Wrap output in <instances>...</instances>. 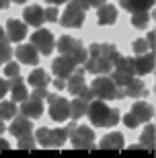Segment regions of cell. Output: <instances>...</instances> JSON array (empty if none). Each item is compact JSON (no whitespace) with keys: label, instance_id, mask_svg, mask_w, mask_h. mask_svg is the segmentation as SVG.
<instances>
[{"label":"cell","instance_id":"2e32d148","mask_svg":"<svg viewBox=\"0 0 156 158\" xmlns=\"http://www.w3.org/2000/svg\"><path fill=\"white\" fill-rule=\"evenodd\" d=\"M8 131H11L15 138H21V135H27V134L33 131V123H31L29 117H25V115L12 117V123H11V127H8Z\"/></svg>","mask_w":156,"mask_h":158},{"label":"cell","instance_id":"277c9868","mask_svg":"<svg viewBox=\"0 0 156 158\" xmlns=\"http://www.w3.org/2000/svg\"><path fill=\"white\" fill-rule=\"evenodd\" d=\"M56 47H58L60 53L72 58L76 64H84V60H86V56H88V52L84 49V45H82L78 39L70 37V35H62L58 39V43H56Z\"/></svg>","mask_w":156,"mask_h":158},{"label":"cell","instance_id":"4316f807","mask_svg":"<svg viewBox=\"0 0 156 158\" xmlns=\"http://www.w3.org/2000/svg\"><path fill=\"white\" fill-rule=\"evenodd\" d=\"M17 115V103L15 101H4L0 103V119H12Z\"/></svg>","mask_w":156,"mask_h":158},{"label":"cell","instance_id":"bcb514c9","mask_svg":"<svg viewBox=\"0 0 156 158\" xmlns=\"http://www.w3.org/2000/svg\"><path fill=\"white\" fill-rule=\"evenodd\" d=\"M11 2H17V4H25L27 0H11Z\"/></svg>","mask_w":156,"mask_h":158},{"label":"cell","instance_id":"44dd1931","mask_svg":"<svg viewBox=\"0 0 156 158\" xmlns=\"http://www.w3.org/2000/svg\"><path fill=\"white\" fill-rule=\"evenodd\" d=\"M119 4L127 12H138V10H150L154 6V0H119Z\"/></svg>","mask_w":156,"mask_h":158},{"label":"cell","instance_id":"ab89813d","mask_svg":"<svg viewBox=\"0 0 156 158\" xmlns=\"http://www.w3.org/2000/svg\"><path fill=\"white\" fill-rule=\"evenodd\" d=\"M154 31H152V33H148V35H146V43H148V47H150L152 52H154Z\"/></svg>","mask_w":156,"mask_h":158},{"label":"cell","instance_id":"ee69618b","mask_svg":"<svg viewBox=\"0 0 156 158\" xmlns=\"http://www.w3.org/2000/svg\"><path fill=\"white\" fill-rule=\"evenodd\" d=\"M6 39V35H4V27L0 25V41H4Z\"/></svg>","mask_w":156,"mask_h":158},{"label":"cell","instance_id":"30bf717a","mask_svg":"<svg viewBox=\"0 0 156 158\" xmlns=\"http://www.w3.org/2000/svg\"><path fill=\"white\" fill-rule=\"evenodd\" d=\"M133 60V74H150L154 70V52H144V53H138Z\"/></svg>","mask_w":156,"mask_h":158},{"label":"cell","instance_id":"3957f363","mask_svg":"<svg viewBox=\"0 0 156 158\" xmlns=\"http://www.w3.org/2000/svg\"><path fill=\"white\" fill-rule=\"evenodd\" d=\"M91 93L95 99L101 101H111V99H123V88H119L113 82V78L109 74H97L93 82H91Z\"/></svg>","mask_w":156,"mask_h":158},{"label":"cell","instance_id":"9a60e30c","mask_svg":"<svg viewBox=\"0 0 156 158\" xmlns=\"http://www.w3.org/2000/svg\"><path fill=\"white\" fill-rule=\"evenodd\" d=\"M23 19H25V23L31 25V27H41V25L45 23V17H43V8H41L39 4H31L25 8L23 12Z\"/></svg>","mask_w":156,"mask_h":158},{"label":"cell","instance_id":"4fadbf2b","mask_svg":"<svg viewBox=\"0 0 156 158\" xmlns=\"http://www.w3.org/2000/svg\"><path fill=\"white\" fill-rule=\"evenodd\" d=\"M27 27L29 25L21 23L19 19H11L8 23H6V39L8 41H15V43H21V41L27 37Z\"/></svg>","mask_w":156,"mask_h":158},{"label":"cell","instance_id":"cb8c5ba5","mask_svg":"<svg viewBox=\"0 0 156 158\" xmlns=\"http://www.w3.org/2000/svg\"><path fill=\"white\" fill-rule=\"evenodd\" d=\"M113 70L133 76V60L132 58H123V56H117V58L113 60Z\"/></svg>","mask_w":156,"mask_h":158},{"label":"cell","instance_id":"603a6c76","mask_svg":"<svg viewBox=\"0 0 156 158\" xmlns=\"http://www.w3.org/2000/svg\"><path fill=\"white\" fill-rule=\"evenodd\" d=\"M68 127H60V129H49V148H60L66 144L68 140Z\"/></svg>","mask_w":156,"mask_h":158},{"label":"cell","instance_id":"5bb4252c","mask_svg":"<svg viewBox=\"0 0 156 158\" xmlns=\"http://www.w3.org/2000/svg\"><path fill=\"white\" fill-rule=\"evenodd\" d=\"M123 94H125V97H132V99H144L146 94H148V88H146V84L140 80V78L132 76L129 82L123 86Z\"/></svg>","mask_w":156,"mask_h":158},{"label":"cell","instance_id":"e575fe53","mask_svg":"<svg viewBox=\"0 0 156 158\" xmlns=\"http://www.w3.org/2000/svg\"><path fill=\"white\" fill-rule=\"evenodd\" d=\"M47 86H35V90H33V94L31 97H35V99H45L47 97Z\"/></svg>","mask_w":156,"mask_h":158},{"label":"cell","instance_id":"d4e9b609","mask_svg":"<svg viewBox=\"0 0 156 158\" xmlns=\"http://www.w3.org/2000/svg\"><path fill=\"white\" fill-rule=\"evenodd\" d=\"M27 80H29V84L31 86H47V84H49V76H47V72L43 70V68H37V70H33L29 74V78H27Z\"/></svg>","mask_w":156,"mask_h":158},{"label":"cell","instance_id":"7a4b0ae2","mask_svg":"<svg viewBox=\"0 0 156 158\" xmlns=\"http://www.w3.org/2000/svg\"><path fill=\"white\" fill-rule=\"evenodd\" d=\"M86 115L95 127H113V125L119 123V111L107 107L105 101H101V99H97V101L93 99L88 103Z\"/></svg>","mask_w":156,"mask_h":158},{"label":"cell","instance_id":"d6a6232c","mask_svg":"<svg viewBox=\"0 0 156 158\" xmlns=\"http://www.w3.org/2000/svg\"><path fill=\"white\" fill-rule=\"evenodd\" d=\"M43 17H45V21H49V23H56V21H58V17H60V12H58V8H56V4H52L49 8H45V10H43Z\"/></svg>","mask_w":156,"mask_h":158},{"label":"cell","instance_id":"4dcf8cb0","mask_svg":"<svg viewBox=\"0 0 156 158\" xmlns=\"http://www.w3.org/2000/svg\"><path fill=\"white\" fill-rule=\"evenodd\" d=\"M19 140V148H23V150H31V148H35V138L31 134H27V135H21V138H17Z\"/></svg>","mask_w":156,"mask_h":158},{"label":"cell","instance_id":"83f0119b","mask_svg":"<svg viewBox=\"0 0 156 158\" xmlns=\"http://www.w3.org/2000/svg\"><path fill=\"white\" fill-rule=\"evenodd\" d=\"M140 144L146 148V150H150L154 148V125H146L142 135H140Z\"/></svg>","mask_w":156,"mask_h":158},{"label":"cell","instance_id":"7bdbcfd3","mask_svg":"<svg viewBox=\"0 0 156 158\" xmlns=\"http://www.w3.org/2000/svg\"><path fill=\"white\" fill-rule=\"evenodd\" d=\"M47 2H49V4H56V6H58V4H64L66 0H47Z\"/></svg>","mask_w":156,"mask_h":158},{"label":"cell","instance_id":"d590c367","mask_svg":"<svg viewBox=\"0 0 156 158\" xmlns=\"http://www.w3.org/2000/svg\"><path fill=\"white\" fill-rule=\"evenodd\" d=\"M80 2H82V6L88 10V8H99V6L103 4L105 0H80Z\"/></svg>","mask_w":156,"mask_h":158},{"label":"cell","instance_id":"1f68e13d","mask_svg":"<svg viewBox=\"0 0 156 158\" xmlns=\"http://www.w3.org/2000/svg\"><path fill=\"white\" fill-rule=\"evenodd\" d=\"M19 72H21V66L17 64V62H6V66H4V76H8V78H12V76H19Z\"/></svg>","mask_w":156,"mask_h":158},{"label":"cell","instance_id":"8fae6325","mask_svg":"<svg viewBox=\"0 0 156 158\" xmlns=\"http://www.w3.org/2000/svg\"><path fill=\"white\" fill-rule=\"evenodd\" d=\"M76 62L72 58H68V56H60V58H56L52 62V70H53V76H60V78H68L72 72H74L76 68Z\"/></svg>","mask_w":156,"mask_h":158},{"label":"cell","instance_id":"ba28073f","mask_svg":"<svg viewBox=\"0 0 156 158\" xmlns=\"http://www.w3.org/2000/svg\"><path fill=\"white\" fill-rule=\"evenodd\" d=\"M45 99L49 101V117L53 121H66L70 117V101L68 99L53 97V94H47Z\"/></svg>","mask_w":156,"mask_h":158},{"label":"cell","instance_id":"f1b7e54d","mask_svg":"<svg viewBox=\"0 0 156 158\" xmlns=\"http://www.w3.org/2000/svg\"><path fill=\"white\" fill-rule=\"evenodd\" d=\"M148 23H150V15H148V10L132 12V25L136 27V29H144Z\"/></svg>","mask_w":156,"mask_h":158},{"label":"cell","instance_id":"8d00e7d4","mask_svg":"<svg viewBox=\"0 0 156 158\" xmlns=\"http://www.w3.org/2000/svg\"><path fill=\"white\" fill-rule=\"evenodd\" d=\"M76 97H80V99L88 101V103H91V101L95 99V97H93V93H91V88H88V86H84V88H82V90H80V93L76 94Z\"/></svg>","mask_w":156,"mask_h":158},{"label":"cell","instance_id":"74e56055","mask_svg":"<svg viewBox=\"0 0 156 158\" xmlns=\"http://www.w3.org/2000/svg\"><path fill=\"white\" fill-rule=\"evenodd\" d=\"M53 86H56V88H60V90H62V88H66V78L56 76V78H53Z\"/></svg>","mask_w":156,"mask_h":158},{"label":"cell","instance_id":"d6986e66","mask_svg":"<svg viewBox=\"0 0 156 158\" xmlns=\"http://www.w3.org/2000/svg\"><path fill=\"white\" fill-rule=\"evenodd\" d=\"M8 90H11L15 103H21V101H25L27 97H29L27 84L23 82V78H19V76H12V80L8 82Z\"/></svg>","mask_w":156,"mask_h":158},{"label":"cell","instance_id":"8992f818","mask_svg":"<svg viewBox=\"0 0 156 158\" xmlns=\"http://www.w3.org/2000/svg\"><path fill=\"white\" fill-rule=\"evenodd\" d=\"M154 115V109L152 105H148L146 101H138L136 105L129 109L127 115H123V123H125V127H138L140 123H148Z\"/></svg>","mask_w":156,"mask_h":158},{"label":"cell","instance_id":"f546056e","mask_svg":"<svg viewBox=\"0 0 156 158\" xmlns=\"http://www.w3.org/2000/svg\"><path fill=\"white\" fill-rule=\"evenodd\" d=\"M11 58H12V49L8 45V39L0 41V64H6Z\"/></svg>","mask_w":156,"mask_h":158},{"label":"cell","instance_id":"ac0fdd59","mask_svg":"<svg viewBox=\"0 0 156 158\" xmlns=\"http://www.w3.org/2000/svg\"><path fill=\"white\" fill-rule=\"evenodd\" d=\"M70 84H66V88L70 90V94H78L82 90V88L86 86V82H84V66H76L74 68V72L70 74Z\"/></svg>","mask_w":156,"mask_h":158},{"label":"cell","instance_id":"b9f144b4","mask_svg":"<svg viewBox=\"0 0 156 158\" xmlns=\"http://www.w3.org/2000/svg\"><path fill=\"white\" fill-rule=\"evenodd\" d=\"M6 148H8V142L0 138V150H6Z\"/></svg>","mask_w":156,"mask_h":158},{"label":"cell","instance_id":"7402d4cb","mask_svg":"<svg viewBox=\"0 0 156 158\" xmlns=\"http://www.w3.org/2000/svg\"><path fill=\"white\" fill-rule=\"evenodd\" d=\"M101 148L103 150H119L123 148V135L119 131H111L101 140Z\"/></svg>","mask_w":156,"mask_h":158},{"label":"cell","instance_id":"5b68a950","mask_svg":"<svg viewBox=\"0 0 156 158\" xmlns=\"http://www.w3.org/2000/svg\"><path fill=\"white\" fill-rule=\"evenodd\" d=\"M84 17H86V8L82 6L80 0H70V4L66 6L62 17H58V21L66 29H78L84 23Z\"/></svg>","mask_w":156,"mask_h":158},{"label":"cell","instance_id":"9c48e42d","mask_svg":"<svg viewBox=\"0 0 156 158\" xmlns=\"http://www.w3.org/2000/svg\"><path fill=\"white\" fill-rule=\"evenodd\" d=\"M31 45H33L35 49H39V53H43V56H52V52H53V33L47 31V29L37 27V31L31 35Z\"/></svg>","mask_w":156,"mask_h":158},{"label":"cell","instance_id":"484cf974","mask_svg":"<svg viewBox=\"0 0 156 158\" xmlns=\"http://www.w3.org/2000/svg\"><path fill=\"white\" fill-rule=\"evenodd\" d=\"M86 109H88V101L84 99H74L70 103V117L72 119H80L82 115H86Z\"/></svg>","mask_w":156,"mask_h":158},{"label":"cell","instance_id":"52a82bcc","mask_svg":"<svg viewBox=\"0 0 156 158\" xmlns=\"http://www.w3.org/2000/svg\"><path fill=\"white\" fill-rule=\"evenodd\" d=\"M68 138L74 148H95V131L86 125H76Z\"/></svg>","mask_w":156,"mask_h":158},{"label":"cell","instance_id":"f6af8a7d","mask_svg":"<svg viewBox=\"0 0 156 158\" xmlns=\"http://www.w3.org/2000/svg\"><path fill=\"white\" fill-rule=\"evenodd\" d=\"M4 131V119H0V134Z\"/></svg>","mask_w":156,"mask_h":158},{"label":"cell","instance_id":"ffe728a7","mask_svg":"<svg viewBox=\"0 0 156 158\" xmlns=\"http://www.w3.org/2000/svg\"><path fill=\"white\" fill-rule=\"evenodd\" d=\"M97 21H99V25H113V23L117 21V8H115L113 4H107V2H103V4L99 6Z\"/></svg>","mask_w":156,"mask_h":158},{"label":"cell","instance_id":"836d02e7","mask_svg":"<svg viewBox=\"0 0 156 158\" xmlns=\"http://www.w3.org/2000/svg\"><path fill=\"white\" fill-rule=\"evenodd\" d=\"M132 47H133V53H136V56H138V53H144V52H150V47H148L146 39H136Z\"/></svg>","mask_w":156,"mask_h":158},{"label":"cell","instance_id":"f35d334b","mask_svg":"<svg viewBox=\"0 0 156 158\" xmlns=\"http://www.w3.org/2000/svg\"><path fill=\"white\" fill-rule=\"evenodd\" d=\"M6 93H8V82H6L4 78H0V99H2Z\"/></svg>","mask_w":156,"mask_h":158},{"label":"cell","instance_id":"6da1fadb","mask_svg":"<svg viewBox=\"0 0 156 158\" xmlns=\"http://www.w3.org/2000/svg\"><path fill=\"white\" fill-rule=\"evenodd\" d=\"M88 56L84 60V70L91 74H111L113 70V60L119 56L117 47L113 43H93L86 49Z\"/></svg>","mask_w":156,"mask_h":158},{"label":"cell","instance_id":"7c38bea8","mask_svg":"<svg viewBox=\"0 0 156 158\" xmlns=\"http://www.w3.org/2000/svg\"><path fill=\"white\" fill-rule=\"evenodd\" d=\"M21 115L29 119H37L43 115V99H35V97H27L21 101Z\"/></svg>","mask_w":156,"mask_h":158},{"label":"cell","instance_id":"60d3db41","mask_svg":"<svg viewBox=\"0 0 156 158\" xmlns=\"http://www.w3.org/2000/svg\"><path fill=\"white\" fill-rule=\"evenodd\" d=\"M8 4H11V0H0V10L8 8Z\"/></svg>","mask_w":156,"mask_h":158},{"label":"cell","instance_id":"e0dca14e","mask_svg":"<svg viewBox=\"0 0 156 158\" xmlns=\"http://www.w3.org/2000/svg\"><path fill=\"white\" fill-rule=\"evenodd\" d=\"M12 53L19 58V62H21V64H27V66H35V64H37V60H39L37 49H35L31 43H29V45H19Z\"/></svg>","mask_w":156,"mask_h":158}]
</instances>
